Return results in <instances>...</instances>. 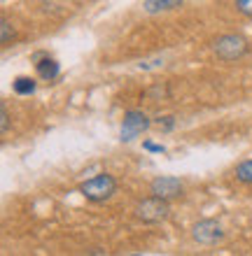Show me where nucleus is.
Returning <instances> with one entry per match:
<instances>
[{
	"instance_id": "5",
	"label": "nucleus",
	"mask_w": 252,
	"mask_h": 256,
	"mask_svg": "<svg viewBox=\"0 0 252 256\" xmlns=\"http://www.w3.org/2000/svg\"><path fill=\"white\" fill-rule=\"evenodd\" d=\"M191 238L198 244H217L224 238V230L215 219H201L191 226Z\"/></svg>"
},
{
	"instance_id": "2",
	"label": "nucleus",
	"mask_w": 252,
	"mask_h": 256,
	"mask_svg": "<svg viewBox=\"0 0 252 256\" xmlns=\"http://www.w3.org/2000/svg\"><path fill=\"white\" fill-rule=\"evenodd\" d=\"M247 49H250V42L243 35H236V33L219 35L217 40L212 42V52L222 61H238V58H243L247 54Z\"/></svg>"
},
{
	"instance_id": "7",
	"label": "nucleus",
	"mask_w": 252,
	"mask_h": 256,
	"mask_svg": "<svg viewBox=\"0 0 252 256\" xmlns=\"http://www.w3.org/2000/svg\"><path fill=\"white\" fill-rule=\"evenodd\" d=\"M35 70H38V77L45 82H54L59 74H61V66L56 58H49V56H35Z\"/></svg>"
},
{
	"instance_id": "8",
	"label": "nucleus",
	"mask_w": 252,
	"mask_h": 256,
	"mask_svg": "<svg viewBox=\"0 0 252 256\" xmlns=\"http://www.w3.org/2000/svg\"><path fill=\"white\" fill-rule=\"evenodd\" d=\"M184 0H145L143 10L147 14H159V12H168V10H175L180 7Z\"/></svg>"
},
{
	"instance_id": "1",
	"label": "nucleus",
	"mask_w": 252,
	"mask_h": 256,
	"mask_svg": "<svg viewBox=\"0 0 252 256\" xmlns=\"http://www.w3.org/2000/svg\"><path fill=\"white\" fill-rule=\"evenodd\" d=\"M115 191H117V182H115V177L108 175V172H101V175H96V177H89V180H84V182L80 184V194H82L87 200H91V202L110 200V198L115 196Z\"/></svg>"
},
{
	"instance_id": "14",
	"label": "nucleus",
	"mask_w": 252,
	"mask_h": 256,
	"mask_svg": "<svg viewBox=\"0 0 252 256\" xmlns=\"http://www.w3.org/2000/svg\"><path fill=\"white\" fill-rule=\"evenodd\" d=\"M157 124H159L161 128H164V130H173V128H175V116H170V114L159 116Z\"/></svg>"
},
{
	"instance_id": "9",
	"label": "nucleus",
	"mask_w": 252,
	"mask_h": 256,
	"mask_svg": "<svg viewBox=\"0 0 252 256\" xmlns=\"http://www.w3.org/2000/svg\"><path fill=\"white\" fill-rule=\"evenodd\" d=\"M12 88H14V94L17 96H31L35 91V80L33 77H17V80L12 82Z\"/></svg>"
},
{
	"instance_id": "15",
	"label": "nucleus",
	"mask_w": 252,
	"mask_h": 256,
	"mask_svg": "<svg viewBox=\"0 0 252 256\" xmlns=\"http://www.w3.org/2000/svg\"><path fill=\"white\" fill-rule=\"evenodd\" d=\"M7 128H10V114H7L5 105H0V130L7 133Z\"/></svg>"
},
{
	"instance_id": "10",
	"label": "nucleus",
	"mask_w": 252,
	"mask_h": 256,
	"mask_svg": "<svg viewBox=\"0 0 252 256\" xmlns=\"http://www.w3.org/2000/svg\"><path fill=\"white\" fill-rule=\"evenodd\" d=\"M236 180H238L240 184H252V158L238 163V168H236Z\"/></svg>"
},
{
	"instance_id": "16",
	"label": "nucleus",
	"mask_w": 252,
	"mask_h": 256,
	"mask_svg": "<svg viewBox=\"0 0 252 256\" xmlns=\"http://www.w3.org/2000/svg\"><path fill=\"white\" fill-rule=\"evenodd\" d=\"M161 66V61H145V63H140V70H152V68H159Z\"/></svg>"
},
{
	"instance_id": "11",
	"label": "nucleus",
	"mask_w": 252,
	"mask_h": 256,
	"mask_svg": "<svg viewBox=\"0 0 252 256\" xmlns=\"http://www.w3.org/2000/svg\"><path fill=\"white\" fill-rule=\"evenodd\" d=\"M14 38V28H12V24L7 19H3V24H0V42L3 44H7V42Z\"/></svg>"
},
{
	"instance_id": "4",
	"label": "nucleus",
	"mask_w": 252,
	"mask_h": 256,
	"mask_svg": "<svg viewBox=\"0 0 252 256\" xmlns=\"http://www.w3.org/2000/svg\"><path fill=\"white\" fill-rule=\"evenodd\" d=\"M150 128V116L140 112V110H129L126 114H124V122H122V142H131L136 140L138 135H143L145 130Z\"/></svg>"
},
{
	"instance_id": "6",
	"label": "nucleus",
	"mask_w": 252,
	"mask_h": 256,
	"mask_svg": "<svg viewBox=\"0 0 252 256\" xmlns=\"http://www.w3.org/2000/svg\"><path fill=\"white\" fill-rule=\"evenodd\" d=\"M150 194L152 196H159V198H164V200H175L180 196L184 194V184L177 180V177H157V180H152L150 184Z\"/></svg>"
},
{
	"instance_id": "3",
	"label": "nucleus",
	"mask_w": 252,
	"mask_h": 256,
	"mask_svg": "<svg viewBox=\"0 0 252 256\" xmlns=\"http://www.w3.org/2000/svg\"><path fill=\"white\" fill-rule=\"evenodd\" d=\"M168 214H170L168 200L159 198V196H150V198H145L143 202H138V208H136V216L140 219V222H145V224L166 222Z\"/></svg>"
},
{
	"instance_id": "12",
	"label": "nucleus",
	"mask_w": 252,
	"mask_h": 256,
	"mask_svg": "<svg viewBox=\"0 0 252 256\" xmlns=\"http://www.w3.org/2000/svg\"><path fill=\"white\" fill-rule=\"evenodd\" d=\"M236 10L243 16H252V0H236Z\"/></svg>"
},
{
	"instance_id": "13",
	"label": "nucleus",
	"mask_w": 252,
	"mask_h": 256,
	"mask_svg": "<svg viewBox=\"0 0 252 256\" xmlns=\"http://www.w3.org/2000/svg\"><path fill=\"white\" fill-rule=\"evenodd\" d=\"M143 149H145V152H152V154H164V152H166L164 144H157V142H150V140L143 142Z\"/></svg>"
}]
</instances>
